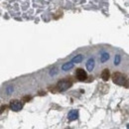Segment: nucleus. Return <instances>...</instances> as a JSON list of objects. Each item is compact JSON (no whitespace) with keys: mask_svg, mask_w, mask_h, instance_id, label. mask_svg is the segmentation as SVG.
<instances>
[{"mask_svg":"<svg viewBox=\"0 0 129 129\" xmlns=\"http://www.w3.org/2000/svg\"><path fill=\"white\" fill-rule=\"evenodd\" d=\"M111 79H112L113 83L129 87V80L125 75H123V74H121L119 72H116V73H113L112 74Z\"/></svg>","mask_w":129,"mask_h":129,"instance_id":"nucleus-1","label":"nucleus"},{"mask_svg":"<svg viewBox=\"0 0 129 129\" xmlns=\"http://www.w3.org/2000/svg\"><path fill=\"white\" fill-rule=\"evenodd\" d=\"M72 84H73L72 81L64 79V80H61V81L57 83V86H56V87H57L58 91L63 92V91H66L67 89H69V88L72 86Z\"/></svg>","mask_w":129,"mask_h":129,"instance_id":"nucleus-2","label":"nucleus"},{"mask_svg":"<svg viewBox=\"0 0 129 129\" xmlns=\"http://www.w3.org/2000/svg\"><path fill=\"white\" fill-rule=\"evenodd\" d=\"M9 107H10V109L13 110V111H20V110L23 108V103H22L20 100L13 99V100L10 101Z\"/></svg>","mask_w":129,"mask_h":129,"instance_id":"nucleus-3","label":"nucleus"},{"mask_svg":"<svg viewBox=\"0 0 129 129\" xmlns=\"http://www.w3.org/2000/svg\"><path fill=\"white\" fill-rule=\"evenodd\" d=\"M76 78H77L78 81H86V79H87L86 72H85L83 69H78V70L76 71Z\"/></svg>","mask_w":129,"mask_h":129,"instance_id":"nucleus-4","label":"nucleus"},{"mask_svg":"<svg viewBox=\"0 0 129 129\" xmlns=\"http://www.w3.org/2000/svg\"><path fill=\"white\" fill-rule=\"evenodd\" d=\"M79 117V111L76 110V109H73L71 110L69 114H68V119L69 121H74V120H77Z\"/></svg>","mask_w":129,"mask_h":129,"instance_id":"nucleus-5","label":"nucleus"},{"mask_svg":"<svg viewBox=\"0 0 129 129\" xmlns=\"http://www.w3.org/2000/svg\"><path fill=\"white\" fill-rule=\"evenodd\" d=\"M94 64H95V61H94V59H92V58L88 59V60H87V62H86V64H85L86 70H87L88 72H92V71H93V69H94Z\"/></svg>","mask_w":129,"mask_h":129,"instance_id":"nucleus-6","label":"nucleus"},{"mask_svg":"<svg viewBox=\"0 0 129 129\" xmlns=\"http://www.w3.org/2000/svg\"><path fill=\"white\" fill-rule=\"evenodd\" d=\"M110 78V73H109V70L108 69H104L101 73V79L104 81H107Z\"/></svg>","mask_w":129,"mask_h":129,"instance_id":"nucleus-7","label":"nucleus"},{"mask_svg":"<svg viewBox=\"0 0 129 129\" xmlns=\"http://www.w3.org/2000/svg\"><path fill=\"white\" fill-rule=\"evenodd\" d=\"M74 63L71 61V62H68V63H64L63 66H62V70L64 71V72H68V71H70V70H72L73 68H74Z\"/></svg>","mask_w":129,"mask_h":129,"instance_id":"nucleus-8","label":"nucleus"},{"mask_svg":"<svg viewBox=\"0 0 129 129\" xmlns=\"http://www.w3.org/2000/svg\"><path fill=\"white\" fill-rule=\"evenodd\" d=\"M109 60V54L106 53V52H102L101 55H100V62L101 63H105Z\"/></svg>","mask_w":129,"mask_h":129,"instance_id":"nucleus-9","label":"nucleus"},{"mask_svg":"<svg viewBox=\"0 0 129 129\" xmlns=\"http://www.w3.org/2000/svg\"><path fill=\"white\" fill-rule=\"evenodd\" d=\"M82 59H83V56L80 54V55H77L76 57H74V58L72 59V62H73L74 64H80V63H81Z\"/></svg>","mask_w":129,"mask_h":129,"instance_id":"nucleus-10","label":"nucleus"},{"mask_svg":"<svg viewBox=\"0 0 129 129\" xmlns=\"http://www.w3.org/2000/svg\"><path fill=\"white\" fill-rule=\"evenodd\" d=\"M120 61H121L120 55H116L115 58H114V64H115V66H118V64H120Z\"/></svg>","mask_w":129,"mask_h":129,"instance_id":"nucleus-11","label":"nucleus"},{"mask_svg":"<svg viewBox=\"0 0 129 129\" xmlns=\"http://www.w3.org/2000/svg\"><path fill=\"white\" fill-rule=\"evenodd\" d=\"M57 74H58V69L57 68H54V69H52L50 71V76H55Z\"/></svg>","mask_w":129,"mask_h":129,"instance_id":"nucleus-12","label":"nucleus"},{"mask_svg":"<svg viewBox=\"0 0 129 129\" xmlns=\"http://www.w3.org/2000/svg\"><path fill=\"white\" fill-rule=\"evenodd\" d=\"M6 91H7V94H10V93L13 91V87H12V86H9V87H7Z\"/></svg>","mask_w":129,"mask_h":129,"instance_id":"nucleus-13","label":"nucleus"},{"mask_svg":"<svg viewBox=\"0 0 129 129\" xmlns=\"http://www.w3.org/2000/svg\"><path fill=\"white\" fill-rule=\"evenodd\" d=\"M30 99H31V97H30V96H24V97H23V101H24V102L29 101Z\"/></svg>","mask_w":129,"mask_h":129,"instance_id":"nucleus-14","label":"nucleus"},{"mask_svg":"<svg viewBox=\"0 0 129 129\" xmlns=\"http://www.w3.org/2000/svg\"><path fill=\"white\" fill-rule=\"evenodd\" d=\"M127 129H129V124L127 125Z\"/></svg>","mask_w":129,"mask_h":129,"instance_id":"nucleus-15","label":"nucleus"}]
</instances>
